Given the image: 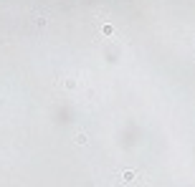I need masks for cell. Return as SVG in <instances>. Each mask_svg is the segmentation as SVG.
<instances>
[{
  "label": "cell",
  "mask_w": 195,
  "mask_h": 187,
  "mask_svg": "<svg viewBox=\"0 0 195 187\" xmlns=\"http://www.w3.org/2000/svg\"><path fill=\"white\" fill-rule=\"evenodd\" d=\"M134 177H137V172H134V169H124V172H122V182H132Z\"/></svg>",
  "instance_id": "cell-1"
},
{
  "label": "cell",
  "mask_w": 195,
  "mask_h": 187,
  "mask_svg": "<svg viewBox=\"0 0 195 187\" xmlns=\"http://www.w3.org/2000/svg\"><path fill=\"white\" fill-rule=\"evenodd\" d=\"M102 31H104V35H112V33H114V28H112V25H104Z\"/></svg>",
  "instance_id": "cell-4"
},
{
  "label": "cell",
  "mask_w": 195,
  "mask_h": 187,
  "mask_svg": "<svg viewBox=\"0 0 195 187\" xmlns=\"http://www.w3.org/2000/svg\"><path fill=\"white\" fill-rule=\"evenodd\" d=\"M76 142H79V144H86V142H89V134L79 129V132H76Z\"/></svg>",
  "instance_id": "cell-2"
},
{
  "label": "cell",
  "mask_w": 195,
  "mask_h": 187,
  "mask_svg": "<svg viewBox=\"0 0 195 187\" xmlns=\"http://www.w3.org/2000/svg\"><path fill=\"white\" fill-rule=\"evenodd\" d=\"M63 86H66V89H74L76 81H74V78H66V81H63Z\"/></svg>",
  "instance_id": "cell-3"
}]
</instances>
